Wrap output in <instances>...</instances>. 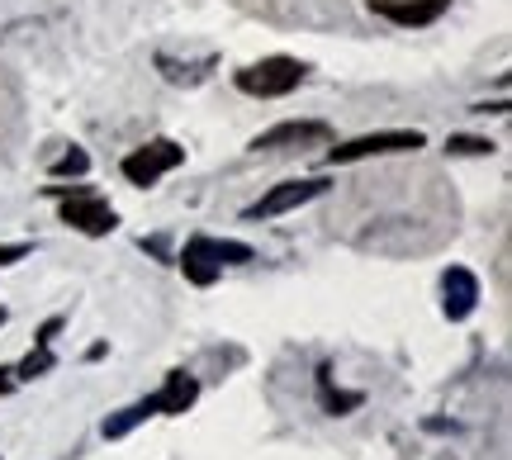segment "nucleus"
<instances>
[{
  "label": "nucleus",
  "mask_w": 512,
  "mask_h": 460,
  "mask_svg": "<svg viewBox=\"0 0 512 460\" xmlns=\"http://www.w3.org/2000/svg\"><path fill=\"white\" fill-rule=\"evenodd\" d=\"M238 261H252V247L247 242H228V238H190L181 252V271L190 285H214L223 266H238Z\"/></svg>",
  "instance_id": "obj_1"
},
{
  "label": "nucleus",
  "mask_w": 512,
  "mask_h": 460,
  "mask_svg": "<svg viewBox=\"0 0 512 460\" xmlns=\"http://www.w3.org/2000/svg\"><path fill=\"white\" fill-rule=\"evenodd\" d=\"M304 76H309V67H304L299 57H261V62H252V67L238 72V91L256 95V100H280V95H290L294 86H304Z\"/></svg>",
  "instance_id": "obj_2"
},
{
  "label": "nucleus",
  "mask_w": 512,
  "mask_h": 460,
  "mask_svg": "<svg viewBox=\"0 0 512 460\" xmlns=\"http://www.w3.org/2000/svg\"><path fill=\"white\" fill-rule=\"evenodd\" d=\"M53 195H62V223H67V228L86 233V238H105V233H114L119 214H114L110 200H100L95 190H86V185H76V190L53 185Z\"/></svg>",
  "instance_id": "obj_3"
},
{
  "label": "nucleus",
  "mask_w": 512,
  "mask_h": 460,
  "mask_svg": "<svg viewBox=\"0 0 512 460\" xmlns=\"http://www.w3.org/2000/svg\"><path fill=\"white\" fill-rule=\"evenodd\" d=\"M427 138L418 129H389V133H366V138H351L337 143L328 152V166H347V162H366V157H389V152H418Z\"/></svg>",
  "instance_id": "obj_4"
},
{
  "label": "nucleus",
  "mask_w": 512,
  "mask_h": 460,
  "mask_svg": "<svg viewBox=\"0 0 512 460\" xmlns=\"http://www.w3.org/2000/svg\"><path fill=\"white\" fill-rule=\"evenodd\" d=\"M181 162H185V148H181V143L157 138V143H147V148L128 152V157H124V176L133 185H157L166 171H176Z\"/></svg>",
  "instance_id": "obj_5"
},
{
  "label": "nucleus",
  "mask_w": 512,
  "mask_h": 460,
  "mask_svg": "<svg viewBox=\"0 0 512 460\" xmlns=\"http://www.w3.org/2000/svg\"><path fill=\"white\" fill-rule=\"evenodd\" d=\"M328 190H332V181H323V176H313V181H285V185H275L271 195H261V200L247 209V219H280V214H290V209L318 200V195H328Z\"/></svg>",
  "instance_id": "obj_6"
},
{
  "label": "nucleus",
  "mask_w": 512,
  "mask_h": 460,
  "mask_svg": "<svg viewBox=\"0 0 512 460\" xmlns=\"http://www.w3.org/2000/svg\"><path fill=\"white\" fill-rule=\"evenodd\" d=\"M332 129L323 119H290V124H275V129L256 133V152H285V148H309V143H328Z\"/></svg>",
  "instance_id": "obj_7"
},
{
  "label": "nucleus",
  "mask_w": 512,
  "mask_h": 460,
  "mask_svg": "<svg viewBox=\"0 0 512 460\" xmlns=\"http://www.w3.org/2000/svg\"><path fill=\"white\" fill-rule=\"evenodd\" d=\"M441 290H446V318L460 323V318H470L479 304V280L475 271H465V266H446V276H441Z\"/></svg>",
  "instance_id": "obj_8"
},
{
  "label": "nucleus",
  "mask_w": 512,
  "mask_h": 460,
  "mask_svg": "<svg viewBox=\"0 0 512 460\" xmlns=\"http://www.w3.org/2000/svg\"><path fill=\"white\" fill-rule=\"evenodd\" d=\"M451 0H370V10L394 24H432V19L446 15Z\"/></svg>",
  "instance_id": "obj_9"
},
{
  "label": "nucleus",
  "mask_w": 512,
  "mask_h": 460,
  "mask_svg": "<svg viewBox=\"0 0 512 460\" xmlns=\"http://www.w3.org/2000/svg\"><path fill=\"white\" fill-rule=\"evenodd\" d=\"M147 399H152V413H185V408L200 399V380L185 375V370H171L166 385L157 394H147Z\"/></svg>",
  "instance_id": "obj_10"
},
{
  "label": "nucleus",
  "mask_w": 512,
  "mask_h": 460,
  "mask_svg": "<svg viewBox=\"0 0 512 460\" xmlns=\"http://www.w3.org/2000/svg\"><path fill=\"white\" fill-rule=\"evenodd\" d=\"M147 418H152V399H143V404H128V408H119V413H110L100 432H105L110 442H119V437H128V432H133L138 423H147Z\"/></svg>",
  "instance_id": "obj_11"
},
{
  "label": "nucleus",
  "mask_w": 512,
  "mask_h": 460,
  "mask_svg": "<svg viewBox=\"0 0 512 460\" xmlns=\"http://www.w3.org/2000/svg\"><path fill=\"white\" fill-rule=\"evenodd\" d=\"M446 152H456V157H489L494 143H489V138H470V133H451V138H446Z\"/></svg>",
  "instance_id": "obj_12"
},
{
  "label": "nucleus",
  "mask_w": 512,
  "mask_h": 460,
  "mask_svg": "<svg viewBox=\"0 0 512 460\" xmlns=\"http://www.w3.org/2000/svg\"><path fill=\"white\" fill-rule=\"evenodd\" d=\"M53 370V351L48 347H34L24 361H19V370H15V380H38V375H48Z\"/></svg>",
  "instance_id": "obj_13"
},
{
  "label": "nucleus",
  "mask_w": 512,
  "mask_h": 460,
  "mask_svg": "<svg viewBox=\"0 0 512 460\" xmlns=\"http://www.w3.org/2000/svg\"><path fill=\"white\" fill-rule=\"evenodd\" d=\"M86 171H91V157H86L81 148L62 152V157L53 162V176H86Z\"/></svg>",
  "instance_id": "obj_14"
},
{
  "label": "nucleus",
  "mask_w": 512,
  "mask_h": 460,
  "mask_svg": "<svg viewBox=\"0 0 512 460\" xmlns=\"http://www.w3.org/2000/svg\"><path fill=\"white\" fill-rule=\"evenodd\" d=\"M29 252H34L29 242H0V266H10V261H24Z\"/></svg>",
  "instance_id": "obj_15"
},
{
  "label": "nucleus",
  "mask_w": 512,
  "mask_h": 460,
  "mask_svg": "<svg viewBox=\"0 0 512 460\" xmlns=\"http://www.w3.org/2000/svg\"><path fill=\"white\" fill-rule=\"evenodd\" d=\"M62 332V318H48L43 328H38V337H34V347H53V337Z\"/></svg>",
  "instance_id": "obj_16"
},
{
  "label": "nucleus",
  "mask_w": 512,
  "mask_h": 460,
  "mask_svg": "<svg viewBox=\"0 0 512 460\" xmlns=\"http://www.w3.org/2000/svg\"><path fill=\"white\" fill-rule=\"evenodd\" d=\"M15 389V370H0V394H10Z\"/></svg>",
  "instance_id": "obj_17"
},
{
  "label": "nucleus",
  "mask_w": 512,
  "mask_h": 460,
  "mask_svg": "<svg viewBox=\"0 0 512 460\" xmlns=\"http://www.w3.org/2000/svg\"><path fill=\"white\" fill-rule=\"evenodd\" d=\"M0 323H5V309H0Z\"/></svg>",
  "instance_id": "obj_18"
}]
</instances>
